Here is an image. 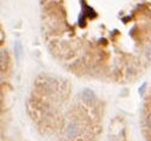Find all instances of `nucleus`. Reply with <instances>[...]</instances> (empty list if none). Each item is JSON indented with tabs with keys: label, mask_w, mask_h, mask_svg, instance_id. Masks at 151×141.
<instances>
[{
	"label": "nucleus",
	"mask_w": 151,
	"mask_h": 141,
	"mask_svg": "<svg viewBox=\"0 0 151 141\" xmlns=\"http://www.w3.org/2000/svg\"><path fill=\"white\" fill-rule=\"evenodd\" d=\"M79 133H80V127L78 123L71 122L67 127V136L68 137H75L76 135H79Z\"/></svg>",
	"instance_id": "nucleus-1"
},
{
	"label": "nucleus",
	"mask_w": 151,
	"mask_h": 141,
	"mask_svg": "<svg viewBox=\"0 0 151 141\" xmlns=\"http://www.w3.org/2000/svg\"><path fill=\"white\" fill-rule=\"evenodd\" d=\"M82 98H83V100H86L87 102H90V101H92V99H93V93L90 91V89H86V91L82 92Z\"/></svg>",
	"instance_id": "nucleus-2"
},
{
	"label": "nucleus",
	"mask_w": 151,
	"mask_h": 141,
	"mask_svg": "<svg viewBox=\"0 0 151 141\" xmlns=\"http://www.w3.org/2000/svg\"><path fill=\"white\" fill-rule=\"evenodd\" d=\"M15 52H16L17 59H19V58H21V54H22V45H21L19 41H17L16 45H15Z\"/></svg>",
	"instance_id": "nucleus-3"
},
{
	"label": "nucleus",
	"mask_w": 151,
	"mask_h": 141,
	"mask_svg": "<svg viewBox=\"0 0 151 141\" xmlns=\"http://www.w3.org/2000/svg\"><path fill=\"white\" fill-rule=\"evenodd\" d=\"M145 54H146V57L151 60V45H149V46L146 47V49H145Z\"/></svg>",
	"instance_id": "nucleus-4"
},
{
	"label": "nucleus",
	"mask_w": 151,
	"mask_h": 141,
	"mask_svg": "<svg viewBox=\"0 0 151 141\" xmlns=\"http://www.w3.org/2000/svg\"><path fill=\"white\" fill-rule=\"evenodd\" d=\"M149 124L151 125V117H150V121H149Z\"/></svg>",
	"instance_id": "nucleus-5"
}]
</instances>
